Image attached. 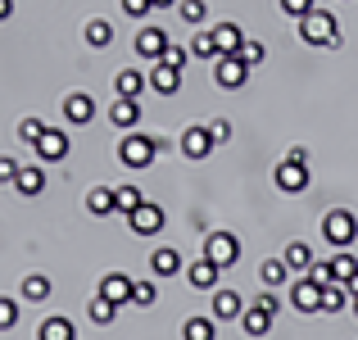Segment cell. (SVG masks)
I'll use <instances>...</instances> for the list:
<instances>
[{
  "label": "cell",
  "instance_id": "1",
  "mask_svg": "<svg viewBox=\"0 0 358 340\" xmlns=\"http://www.w3.org/2000/svg\"><path fill=\"white\" fill-rule=\"evenodd\" d=\"M299 41H304V45H341L345 32H341V23H336V14L313 9V14L299 18Z\"/></svg>",
  "mask_w": 358,
  "mask_h": 340
},
{
  "label": "cell",
  "instance_id": "2",
  "mask_svg": "<svg viewBox=\"0 0 358 340\" xmlns=\"http://www.w3.org/2000/svg\"><path fill=\"white\" fill-rule=\"evenodd\" d=\"M155 155H159V150H155V136H150V132H122V136H118V164L131 168V173L150 168Z\"/></svg>",
  "mask_w": 358,
  "mask_h": 340
},
{
  "label": "cell",
  "instance_id": "3",
  "mask_svg": "<svg viewBox=\"0 0 358 340\" xmlns=\"http://www.w3.org/2000/svg\"><path fill=\"white\" fill-rule=\"evenodd\" d=\"M322 241L336 245V250L354 245V241H358V218H354V209H327V213H322Z\"/></svg>",
  "mask_w": 358,
  "mask_h": 340
},
{
  "label": "cell",
  "instance_id": "4",
  "mask_svg": "<svg viewBox=\"0 0 358 340\" xmlns=\"http://www.w3.org/2000/svg\"><path fill=\"white\" fill-rule=\"evenodd\" d=\"M272 186H277L281 195H304L308 186H313V173H308V164H290V159H281V164L272 168Z\"/></svg>",
  "mask_w": 358,
  "mask_h": 340
},
{
  "label": "cell",
  "instance_id": "5",
  "mask_svg": "<svg viewBox=\"0 0 358 340\" xmlns=\"http://www.w3.org/2000/svg\"><path fill=\"white\" fill-rule=\"evenodd\" d=\"M36 164H64V159L73 155V136L69 127H45V136L36 141Z\"/></svg>",
  "mask_w": 358,
  "mask_h": 340
},
{
  "label": "cell",
  "instance_id": "6",
  "mask_svg": "<svg viewBox=\"0 0 358 340\" xmlns=\"http://www.w3.org/2000/svg\"><path fill=\"white\" fill-rule=\"evenodd\" d=\"M204 259L218 263V268L241 263V241H236V232H209V236H204Z\"/></svg>",
  "mask_w": 358,
  "mask_h": 340
},
{
  "label": "cell",
  "instance_id": "7",
  "mask_svg": "<svg viewBox=\"0 0 358 340\" xmlns=\"http://www.w3.org/2000/svg\"><path fill=\"white\" fill-rule=\"evenodd\" d=\"M177 150H182L191 164H204V159L218 150V141L209 136V122H195V127H186L182 132V141H177Z\"/></svg>",
  "mask_w": 358,
  "mask_h": 340
},
{
  "label": "cell",
  "instance_id": "8",
  "mask_svg": "<svg viewBox=\"0 0 358 340\" xmlns=\"http://www.w3.org/2000/svg\"><path fill=\"white\" fill-rule=\"evenodd\" d=\"M250 64H241V55H218L213 59V82H218L222 91H241L245 82H250Z\"/></svg>",
  "mask_w": 358,
  "mask_h": 340
},
{
  "label": "cell",
  "instance_id": "9",
  "mask_svg": "<svg viewBox=\"0 0 358 340\" xmlns=\"http://www.w3.org/2000/svg\"><path fill=\"white\" fill-rule=\"evenodd\" d=\"M59 109H64V122H69V127H91V122H96V100H91V91H69Z\"/></svg>",
  "mask_w": 358,
  "mask_h": 340
},
{
  "label": "cell",
  "instance_id": "10",
  "mask_svg": "<svg viewBox=\"0 0 358 340\" xmlns=\"http://www.w3.org/2000/svg\"><path fill=\"white\" fill-rule=\"evenodd\" d=\"M290 309H295V313H304V318L322 313V286H317V281H308V277L290 281Z\"/></svg>",
  "mask_w": 358,
  "mask_h": 340
},
{
  "label": "cell",
  "instance_id": "11",
  "mask_svg": "<svg viewBox=\"0 0 358 340\" xmlns=\"http://www.w3.org/2000/svg\"><path fill=\"white\" fill-rule=\"evenodd\" d=\"M164 222H168V213H164V204H155V200L136 204V209L127 213V227H131L136 236H155V232H164Z\"/></svg>",
  "mask_w": 358,
  "mask_h": 340
},
{
  "label": "cell",
  "instance_id": "12",
  "mask_svg": "<svg viewBox=\"0 0 358 340\" xmlns=\"http://www.w3.org/2000/svg\"><path fill=\"white\" fill-rule=\"evenodd\" d=\"M168 45H173V36H168L164 27H141V32H136V55L145 64H159Z\"/></svg>",
  "mask_w": 358,
  "mask_h": 340
},
{
  "label": "cell",
  "instance_id": "13",
  "mask_svg": "<svg viewBox=\"0 0 358 340\" xmlns=\"http://www.w3.org/2000/svg\"><path fill=\"white\" fill-rule=\"evenodd\" d=\"M150 272H155L159 281H168V277H177V272H186L182 250H177V245H159V250H150Z\"/></svg>",
  "mask_w": 358,
  "mask_h": 340
},
{
  "label": "cell",
  "instance_id": "14",
  "mask_svg": "<svg viewBox=\"0 0 358 340\" xmlns=\"http://www.w3.org/2000/svg\"><path fill=\"white\" fill-rule=\"evenodd\" d=\"M131 286H136V277H127V272H105V277H100V295L109 299V304H131Z\"/></svg>",
  "mask_w": 358,
  "mask_h": 340
},
{
  "label": "cell",
  "instance_id": "15",
  "mask_svg": "<svg viewBox=\"0 0 358 340\" xmlns=\"http://www.w3.org/2000/svg\"><path fill=\"white\" fill-rule=\"evenodd\" d=\"M245 309H250V304H245L241 290H213V309H209V313L218 318V323H241Z\"/></svg>",
  "mask_w": 358,
  "mask_h": 340
},
{
  "label": "cell",
  "instance_id": "16",
  "mask_svg": "<svg viewBox=\"0 0 358 340\" xmlns=\"http://www.w3.org/2000/svg\"><path fill=\"white\" fill-rule=\"evenodd\" d=\"M218 272H222L218 263H209L200 254L195 263H186V286H191V290H218Z\"/></svg>",
  "mask_w": 358,
  "mask_h": 340
},
{
  "label": "cell",
  "instance_id": "17",
  "mask_svg": "<svg viewBox=\"0 0 358 340\" xmlns=\"http://www.w3.org/2000/svg\"><path fill=\"white\" fill-rule=\"evenodd\" d=\"M14 191L23 195V200H36V195L45 191V164H23V168H18Z\"/></svg>",
  "mask_w": 358,
  "mask_h": 340
},
{
  "label": "cell",
  "instance_id": "18",
  "mask_svg": "<svg viewBox=\"0 0 358 340\" xmlns=\"http://www.w3.org/2000/svg\"><path fill=\"white\" fill-rule=\"evenodd\" d=\"M150 91L155 96H177L182 91V69H168V64H150Z\"/></svg>",
  "mask_w": 358,
  "mask_h": 340
},
{
  "label": "cell",
  "instance_id": "19",
  "mask_svg": "<svg viewBox=\"0 0 358 340\" xmlns=\"http://www.w3.org/2000/svg\"><path fill=\"white\" fill-rule=\"evenodd\" d=\"M145 87H150V78H145L141 69H131V64L114 73V91H118V100H141V91H145Z\"/></svg>",
  "mask_w": 358,
  "mask_h": 340
},
{
  "label": "cell",
  "instance_id": "20",
  "mask_svg": "<svg viewBox=\"0 0 358 340\" xmlns=\"http://www.w3.org/2000/svg\"><path fill=\"white\" fill-rule=\"evenodd\" d=\"M50 295H55V281L45 272H32V277L18 281V299H27V304H45Z\"/></svg>",
  "mask_w": 358,
  "mask_h": 340
},
{
  "label": "cell",
  "instance_id": "21",
  "mask_svg": "<svg viewBox=\"0 0 358 340\" xmlns=\"http://www.w3.org/2000/svg\"><path fill=\"white\" fill-rule=\"evenodd\" d=\"M82 41H87L91 50H109V45H114V23H109V18H87Z\"/></svg>",
  "mask_w": 358,
  "mask_h": 340
},
{
  "label": "cell",
  "instance_id": "22",
  "mask_svg": "<svg viewBox=\"0 0 358 340\" xmlns=\"http://www.w3.org/2000/svg\"><path fill=\"white\" fill-rule=\"evenodd\" d=\"M281 259H286V268H290V272H299V277H304V272L317 263V254H313V245H304V241H290L286 250H281Z\"/></svg>",
  "mask_w": 358,
  "mask_h": 340
},
{
  "label": "cell",
  "instance_id": "23",
  "mask_svg": "<svg viewBox=\"0 0 358 340\" xmlns=\"http://www.w3.org/2000/svg\"><path fill=\"white\" fill-rule=\"evenodd\" d=\"M87 213H91V218H109V213H118L114 186H91V191H87Z\"/></svg>",
  "mask_w": 358,
  "mask_h": 340
},
{
  "label": "cell",
  "instance_id": "24",
  "mask_svg": "<svg viewBox=\"0 0 358 340\" xmlns=\"http://www.w3.org/2000/svg\"><path fill=\"white\" fill-rule=\"evenodd\" d=\"M109 122H114L118 132H136V122H141V100H114V105H109Z\"/></svg>",
  "mask_w": 358,
  "mask_h": 340
},
{
  "label": "cell",
  "instance_id": "25",
  "mask_svg": "<svg viewBox=\"0 0 358 340\" xmlns=\"http://www.w3.org/2000/svg\"><path fill=\"white\" fill-rule=\"evenodd\" d=\"M272 323H277V318H272V313H263V309H254V304L241 313V332L250 336V340H263V336L272 332Z\"/></svg>",
  "mask_w": 358,
  "mask_h": 340
},
{
  "label": "cell",
  "instance_id": "26",
  "mask_svg": "<svg viewBox=\"0 0 358 340\" xmlns=\"http://www.w3.org/2000/svg\"><path fill=\"white\" fill-rule=\"evenodd\" d=\"M213 41H218V55H241L245 27H236V23H213Z\"/></svg>",
  "mask_w": 358,
  "mask_h": 340
},
{
  "label": "cell",
  "instance_id": "27",
  "mask_svg": "<svg viewBox=\"0 0 358 340\" xmlns=\"http://www.w3.org/2000/svg\"><path fill=\"white\" fill-rule=\"evenodd\" d=\"M191 59H200V64H209V59H218V41H213V27H195L191 32Z\"/></svg>",
  "mask_w": 358,
  "mask_h": 340
},
{
  "label": "cell",
  "instance_id": "28",
  "mask_svg": "<svg viewBox=\"0 0 358 340\" xmlns=\"http://www.w3.org/2000/svg\"><path fill=\"white\" fill-rule=\"evenodd\" d=\"M182 340H218V318H213V313L186 318V323H182Z\"/></svg>",
  "mask_w": 358,
  "mask_h": 340
},
{
  "label": "cell",
  "instance_id": "29",
  "mask_svg": "<svg viewBox=\"0 0 358 340\" xmlns=\"http://www.w3.org/2000/svg\"><path fill=\"white\" fill-rule=\"evenodd\" d=\"M36 340H78V332H73L69 318H41V327H36Z\"/></svg>",
  "mask_w": 358,
  "mask_h": 340
},
{
  "label": "cell",
  "instance_id": "30",
  "mask_svg": "<svg viewBox=\"0 0 358 340\" xmlns=\"http://www.w3.org/2000/svg\"><path fill=\"white\" fill-rule=\"evenodd\" d=\"M286 277H290L286 259H263V263H259V281H263V286H268V290H277V286H281V281H286Z\"/></svg>",
  "mask_w": 358,
  "mask_h": 340
},
{
  "label": "cell",
  "instance_id": "31",
  "mask_svg": "<svg viewBox=\"0 0 358 340\" xmlns=\"http://www.w3.org/2000/svg\"><path fill=\"white\" fill-rule=\"evenodd\" d=\"M177 14H182L186 27H204V23H209V0H182Z\"/></svg>",
  "mask_w": 358,
  "mask_h": 340
},
{
  "label": "cell",
  "instance_id": "32",
  "mask_svg": "<svg viewBox=\"0 0 358 340\" xmlns=\"http://www.w3.org/2000/svg\"><path fill=\"white\" fill-rule=\"evenodd\" d=\"M87 313H91V323H96V327H109V323H114V313H118V304H109V299L96 290V295L87 299Z\"/></svg>",
  "mask_w": 358,
  "mask_h": 340
},
{
  "label": "cell",
  "instance_id": "33",
  "mask_svg": "<svg viewBox=\"0 0 358 340\" xmlns=\"http://www.w3.org/2000/svg\"><path fill=\"white\" fill-rule=\"evenodd\" d=\"M114 200H118V213L127 218L136 204H145V195H141V186H131V182H127V186H114Z\"/></svg>",
  "mask_w": 358,
  "mask_h": 340
},
{
  "label": "cell",
  "instance_id": "34",
  "mask_svg": "<svg viewBox=\"0 0 358 340\" xmlns=\"http://www.w3.org/2000/svg\"><path fill=\"white\" fill-rule=\"evenodd\" d=\"M350 309V290L345 286H327L322 290V313H345Z\"/></svg>",
  "mask_w": 358,
  "mask_h": 340
},
{
  "label": "cell",
  "instance_id": "35",
  "mask_svg": "<svg viewBox=\"0 0 358 340\" xmlns=\"http://www.w3.org/2000/svg\"><path fill=\"white\" fill-rule=\"evenodd\" d=\"M331 272H336V281H341V286H345V281H350L354 272H358V254L341 250V254H336V259H331Z\"/></svg>",
  "mask_w": 358,
  "mask_h": 340
},
{
  "label": "cell",
  "instance_id": "36",
  "mask_svg": "<svg viewBox=\"0 0 358 340\" xmlns=\"http://www.w3.org/2000/svg\"><path fill=\"white\" fill-rule=\"evenodd\" d=\"M41 136H45V122L41 118H32V113H27V118H18V141H23V146H36Z\"/></svg>",
  "mask_w": 358,
  "mask_h": 340
},
{
  "label": "cell",
  "instance_id": "37",
  "mask_svg": "<svg viewBox=\"0 0 358 340\" xmlns=\"http://www.w3.org/2000/svg\"><path fill=\"white\" fill-rule=\"evenodd\" d=\"M159 299V286L155 281H136V286H131V309H150Z\"/></svg>",
  "mask_w": 358,
  "mask_h": 340
},
{
  "label": "cell",
  "instance_id": "38",
  "mask_svg": "<svg viewBox=\"0 0 358 340\" xmlns=\"http://www.w3.org/2000/svg\"><path fill=\"white\" fill-rule=\"evenodd\" d=\"M304 277H308V281H317V286H322V290H327V286H341V281H336V272H331V259H327V263L317 259L313 268L304 272Z\"/></svg>",
  "mask_w": 358,
  "mask_h": 340
},
{
  "label": "cell",
  "instance_id": "39",
  "mask_svg": "<svg viewBox=\"0 0 358 340\" xmlns=\"http://www.w3.org/2000/svg\"><path fill=\"white\" fill-rule=\"evenodd\" d=\"M14 327H18V299L0 295V332H14Z\"/></svg>",
  "mask_w": 358,
  "mask_h": 340
},
{
  "label": "cell",
  "instance_id": "40",
  "mask_svg": "<svg viewBox=\"0 0 358 340\" xmlns=\"http://www.w3.org/2000/svg\"><path fill=\"white\" fill-rule=\"evenodd\" d=\"M263 59H268V50H263V41H254V36H245V45H241V64H250V69H259Z\"/></svg>",
  "mask_w": 358,
  "mask_h": 340
},
{
  "label": "cell",
  "instance_id": "41",
  "mask_svg": "<svg viewBox=\"0 0 358 340\" xmlns=\"http://www.w3.org/2000/svg\"><path fill=\"white\" fill-rule=\"evenodd\" d=\"M159 64H168V69H182L186 73V64H191V50H186V45H168V50H164V59H159Z\"/></svg>",
  "mask_w": 358,
  "mask_h": 340
},
{
  "label": "cell",
  "instance_id": "42",
  "mask_svg": "<svg viewBox=\"0 0 358 340\" xmlns=\"http://www.w3.org/2000/svg\"><path fill=\"white\" fill-rule=\"evenodd\" d=\"M313 9H317V0H281V14L295 18V23H299L304 14H313Z\"/></svg>",
  "mask_w": 358,
  "mask_h": 340
},
{
  "label": "cell",
  "instance_id": "43",
  "mask_svg": "<svg viewBox=\"0 0 358 340\" xmlns=\"http://www.w3.org/2000/svg\"><path fill=\"white\" fill-rule=\"evenodd\" d=\"M250 304H254V309H263V313H272V318H277V313H281V299H277V290H268V286H263V290H259V295H254V299H250Z\"/></svg>",
  "mask_w": 358,
  "mask_h": 340
},
{
  "label": "cell",
  "instance_id": "44",
  "mask_svg": "<svg viewBox=\"0 0 358 340\" xmlns=\"http://www.w3.org/2000/svg\"><path fill=\"white\" fill-rule=\"evenodd\" d=\"M118 5H122V14H127V18H145L150 9H155V0H118Z\"/></svg>",
  "mask_w": 358,
  "mask_h": 340
},
{
  "label": "cell",
  "instance_id": "45",
  "mask_svg": "<svg viewBox=\"0 0 358 340\" xmlns=\"http://www.w3.org/2000/svg\"><path fill=\"white\" fill-rule=\"evenodd\" d=\"M18 159H9V155H0V186H14V177H18Z\"/></svg>",
  "mask_w": 358,
  "mask_h": 340
},
{
  "label": "cell",
  "instance_id": "46",
  "mask_svg": "<svg viewBox=\"0 0 358 340\" xmlns=\"http://www.w3.org/2000/svg\"><path fill=\"white\" fill-rule=\"evenodd\" d=\"M209 136L218 141V146H227V141H231V122H227V118H213V122H209Z\"/></svg>",
  "mask_w": 358,
  "mask_h": 340
},
{
  "label": "cell",
  "instance_id": "47",
  "mask_svg": "<svg viewBox=\"0 0 358 340\" xmlns=\"http://www.w3.org/2000/svg\"><path fill=\"white\" fill-rule=\"evenodd\" d=\"M286 159H290V164H313V155H308V146H290V150H286Z\"/></svg>",
  "mask_w": 358,
  "mask_h": 340
},
{
  "label": "cell",
  "instance_id": "48",
  "mask_svg": "<svg viewBox=\"0 0 358 340\" xmlns=\"http://www.w3.org/2000/svg\"><path fill=\"white\" fill-rule=\"evenodd\" d=\"M9 14H14V0H0V23H5Z\"/></svg>",
  "mask_w": 358,
  "mask_h": 340
},
{
  "label": "cell",
  "instance_id": "49",
  "mask_svg": "<svg viewBox=\"0 0 358 340\" xmlns=\"http://www.w3.org/2000/svg\"><path fill=\"white\" fill-rule=\"evenodd\" d=\"M345 290H350V299L358 295V272H354V277H350V281H345Z\"/></svg>",
  "mask_w": 358,
  "mask_h": 340
},
{
  "label": "cell",
  "instance_id": "50",
  "mask_svg": "<svg viewBox=\"0 0 358 340\" xmlns=\"http://www.w3.org/2000/svg\"><path fill=\"white\" fill-rule=\"evenodd\" d=\"M168 5H182V0H155V9H168Z\"/></svg>",
  "mask_w": 358,
  "mask_h": 340
},
{
  "label": "cell",
  "instance_id": "51",
  "mask_svg": "<svg viewBox=\"0 0 358 340\" xmlns=\"http://www.w3.org/2000/svg\"><path fill=\"white\" fill-rule=\"evenodd\" d=\"M350 313H354V318H358V295H354V299H350Z\"/></svg>",
  "mask_w": 358,
  "mask_h": 340
}]
</instances>
